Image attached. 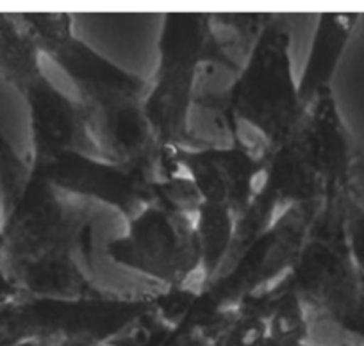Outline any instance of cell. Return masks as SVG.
I'll use <instances>...</instances> for the list:
<instances>
[{
	"label": "cell",
	"mask_w": 364,
	"mask_h": 346,
	"mask_svg": "<svg viewBox=\"0 0 364 346\" xmlns=\"http://www.w3.org/2000/svg\"><path fill=\"white\" fill-rule=\"evenodd\" d=\"M2 266L13 284L63 261L91 264V218L86 205L59 191L0 134Z\"/></svg>",
	"instance_id": "6da1fadb"
},
{
	"label": "cell",
	"mask_w": 364,
	"mask_h": 346,
	"mask_svg": "<svg viewBox=\"0 0 364 346\" xmlns=\"http://www.w3.org/2000/svg\"><path fill=\"white\" fill-rule=\"evenodd\" d=\"M157 66L143 102L161 148L191 145V114L208 63L225 70L236 65L216 40L208 13H168L157 41Z\"/></svg>",
	"instance_id": "7a4b0ae2"
},
{
	"label": "cell",
	"mask_w": 364,
	"mask_h": 346,
	"mask_svg": "<svg viewBox=\"0 0 364 346\" xmlns=\"http://www.w3.org/2000/svg\"><path fill=\"white\" fill-rule=\"evenodd\" d=\"M222 93L232 120V143L240 129H250L268 159L293 138L304 107L293 72L291 34L284 23L279 20L264 23L240 72Z\"/></svg>",
	"instance_id": "3957f363"
},
{
	"label": "cell",
	"mask_w": 364,
	"mask_h": 346,
	"mask_svg": "<svg viewBox=\"0 0 364 346\" xmlns=\"http://www.w3.org/2000/svg\"><path fill=\"white\" fill-rule=\"evenodd\" d=\"M348 200L320 209L293 259L284 291L306 313L311 309L339 325L355 313L364 291L345 236Z\"/></svg>",
	"instance_id": "277c9868"
},
{
	"label": "cell",
	"mask_w": 364,
	"mask_h": 346,
	"mask_svg": "<svg viewBox=\"0 0 364 346\" xmlns=\"http://www.w3.org/2000/svg\"><path fill=\"white\" fill-rule=\"evenodd\" d=\"M106 254L143 277L171 289L184 288L202 271L197 212L157 198L129 220L125 232L106 244Z\"/></svg>",
	"instance_id": "5b68a950"
},
{
	"label": "cell",
	"mask_w": 364,
	"mask_h": 346,
	"mask_svg": "<svg viewBox=\"0 0 364 346\" xmlns=\"http://www.w3.org/2000/svg\"><path fill=\"white\" fill-rule=\"evenodd\" d=\"M34 170L70 197L114 207L125 222L157 200L159 166H124L93 153L70 150Z\"/></svg>",
	"instance_id": "8992f818"
},
{
	"label": "cell",
	"mask_w": 364,
	"mask_h": 346,
	"mask_svg": "<svg viewBox=\"0 0 364 346\" xmlns=\"http://www.w3.org/2000/svg\"><path fill=\"white\" fill-rule=\"evenodd\" d=\"M291 141L323 191V205L355 197L359 152L339 111L334 90L321 92L304 109Z\"/></svg>",
	"instance_id": "52a82bcc"
},
{
	"label": "cell",
	"mask_w": 364,
	"mask_h": 346,
	"mask_svg": "<svg viewBox=\"0 0 364 346\" xmlns=\"http://www.w3.org/2000/svg\"><path fill=\"white\" fill-rule=\"evenodd\" d=\"M178 168L191 179L202 204L225 207L243 222L261 188L266 161L240 145L166 146Z\"/></svg>",
	"instance_id": "ba28073f"
},
{
	"label": "cell",
	"mask_w": 364,
	"mask_h": 346,
	"mask_svg": "<svg viewBox=\"0 0 364 346\" xmlns=\"http://www.w3.org/2000/svg\"><path fill=\"white\" fill-rule=\"evenodd\" d=\"M31 125V166H45L70 150L91 153L82 107L41 73L20 90Z\"/></svg>",
	"instance_id": "9c48e42d"
},
{
	"label": "cell",
	"mask_w": 364,
	"mask_h": 346,
	"mask_svg": "<svg viewBox=\"0 0 364 346\" xmlns=\"http://www.w3.org/2000/svg\"><path fill=\"white\" fill-rule=\"evenodd\" d=\"M70 77L82 107H100L122 100H145L149 79L127 72L77 36L48 54Z\"/></svg>",
	"instance_id": "30bf717a"
},
{
	"label": "cell",
	"mask_w": 364,
	"mask_h": 346,
	"mask_svg": "<svg viewBox=\"0 0 364 346\" xmlns=\"http://www.w3.org/2000/svg\"><path fill=\"white\" fill-rule=\"evenodd\" d=\"M360 15L323 13L318 18L306 66L299 79V95L306 109L321 92L332 90V79L339 68L346 47L353 36Z\"/></svg>",
	"instance_id": "8fae6325"
},
{
	"label": "cell",
	"mask_w": 364,
	"mask_h": 346,
	"mask_svg": "<svg viewBox=\"0 0 364 346\" xmlns=\"http://www.w3.org/2000/svg\"><path fill=\"white\" fill-rule=\"evenodd\" d=\"M41 50L20 15L0 13V75L16 92L43 73Z\"/></svg>",
	"instance_id": "7c38bea8"
},
{
	"label": "cell",
	"mask_w": 364,
	"mask_h": 346,
	"mask_svg": "<svg viewBox=\"0 0 364 346\" xmlns=\"http://www.w3.org/2000/svg\"><path fill=\"white\" fill-rule=\"evenodd\" d=\"M36 40L41 54L48 55L73 38L72 16L66 13H18Z\"/></svg>",
	"instance_id": "4fadbf2b"
},
{
	"label": "cell",
	"mask_w": 364,
	"mask_h": 346,
	"mask_svg": "<svg viewBox=\"0 0 364 346\" xmlns=\"http://www.w3.org/2000/svg\"><path fill=\"white\" fill-rule=\"evenodd\" d=\"M345 236L353 264L364 284V205L357 197L350 198L345 205Z\"/></svg>",
	"instance_id": "5bb4252c"
},
{
	"label": "cell",
	"mask_w": 364,
	"mask_h": 346,
	"mask_svg": "<svg viewBox=\"0 0 364 346\" xmlns=\"http://www.w3.org/2000/svg\"><path fill=\"white\" fill-rule=\"evenodd\" d=\"M343 328L346 330V334L352 335L353 339L360 342V346H364V291L363 296H360V302L357 306L355 313L341 325Z\"/></svg>",
	"instance_id": "9a60e30c"
},
{
	"label": "cell",
	"mask_w": 364,
	"mask_h": 346,
	"mask_svg": "<svg viewBox=\"0 0 364 346\" xmlns=\"http://www.w3.org/2000/svg\"><path fill=\"white\" fill-rule=\"evenodd\" d=\"M20 293L16 286L6 275L4 266H2V227H0V298H9Z\"/></svg>",
	"instance_id": "2e32d148"
}]
</instances>
